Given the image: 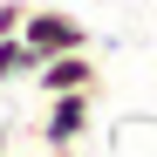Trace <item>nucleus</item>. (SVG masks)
Wrapping results in <instances>:
<instances>
[{
  "instance_id": "nucleus-1",
  "label": "nucleus",
  "mask_w": 157,
  "mask_h": 157,
  "mask_svg": "<svg viewBox=\"0 0 157 157\" xmlns=\"http://www.w3.org/2000/svg\"><path fill=\"white\" fill-rule=\"evenodd\" d=\"M41 102H48V109H41V123H34V144H41L48 157L82 150L89 123H96V89H62V96H41Z\"/></svg>"
},
{
  "instance_id": "nucleus-4",
  "label": "nucleus",
  "mask_w": 157,
  "mask_h": 157,
  "mask_svg": "<svg viewBox=\"0 0 157 157\" xmlns=\"http://www.w3.org/2000/svg\"><path fill=\"white\" fill-rule=\"evenodd\" d=\"M34 68H41V55H34L28 41H21V34H0V89L21 82V75H34Z\"/></svg>"
},
{
  "instance_id": "nucleus-3",
  "label": "nucleus",
  "mask_w": 157,
  "mask_h": 157,
  "mask_svg": "<svg viewBox=\"0 0 157 157\" xmlns=\"http://www.w3.org/2000/svg\"><path fill=\"white\" fill-rule=\"evenodd\" d=\"M34 82H41V96H62V89H102V75H96L89 48H68V55H48L34 68Z\"/></svg>"
},
{
  "instance_id": "nucleus-5",
  "label": "nucleus",
  "mask_w": 157,
  "mask_h": 157,
  "mask_svg": "<svg viewBox=\"0 0 157 157\" xmlns=\"http://www.w3.org/2000/svg\"><path fill=\"white\" fill-rule=\"evenodd\" d=\"M21 21H28V0H0V34H21Z\"/></svg>"
},
{
  "instance_id": "nucleus-6",
  "label": "nucleus",
  "mask_w": 157,
  "mask_h": 157,
  "mask_svg": "<svg viewBox=\"0 0 157 157\" xmlns=\"http://www.w3.org/2000/svg\"><path fill=\"white\" fill-rule=\"evenodd\" d=\"M34 157H48V150H34Z\"/></svg>"
},
{
  "instance_id": "nucleus-2",
  "label": "nucleus",
  "mask_w": 157,
  "mask_h": 157,
  "mask_svg": "<svg viewBox=\"0 0 157 157\" xmlns=\"http://www.w3.org/2000/svg\"><path fill=\"white\" fill-rule=\"evenodd\" d=\"M21 41L48 62V55H68V48H89V21H75V14H62V7H28Z\"/></svg>"
},
{
  "instance_id": "nucleus-7",
  "label": "nucleus",
  "mask_w": 157,
  "mask_h": 157,
  "mask_svg": "<svg viewBox=\"0 0 157 157\" xmlns=\"http://www.w3.org/2000/svg\"><path fill=\"white\" fill-rule=\"evenodd\" d=\"M0 157H7V150H0Z\"/></svg>"
}]
</instances>
